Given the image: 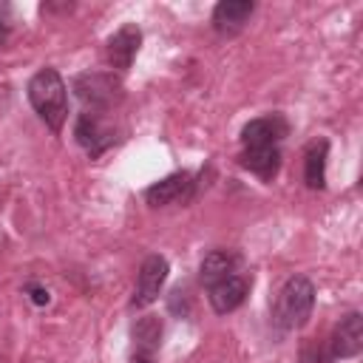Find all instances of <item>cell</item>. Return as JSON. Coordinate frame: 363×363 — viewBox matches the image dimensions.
Returning a JSON list of instances; mask_svg holds the SVG:
<instances>
[{
    "label": "cell",
    "instance_id": "6da1fadb",
    "mask_svg": "<svg viewBox=\"0 0 363 363\" xmlns=\"http://www.w3.org/2000/svg\"><path fill=\"white\" fill-rule=\"evenodd\" d=\"M28 102L54 133L62 130L65 116H68V91H65L62 77L54 68H40L28 79Z\"/></svg>",
    "mask_w": 363,
    "mask_h": 363
},
{
    "label": "cell",
    "instance_id": "7a4b0ae2",
    "mask_svg": "<svg viewBox=\"0 0 363 363\" xmlns=\"http://www.w3.org/2000/svg\"><path fill=\"white\" fill-rule=\"evenodd\" d=\"M312 306H315V286H312V281L303 278V275H295L278 292L275 323L281 329H301L309 320Z\"/></svg>",
    "mask_w": 363,
    "mask_h": 363
},
{
    "label": "cell",
    "instance_id": "3957f363",
    "mask_svg": "<svg viewBox=\"0 0 363 363\" xmlns=\"http://www.w3.org/2000/svg\"><path fill=\"white\" fill-rule=\"evenodd\" d=\"M74 91L82 99V105L91 111H108L122 102V82L113 74H102V71L79 74L74 79Z\"/></svg>",
    "mask_w": 363,
    "mask_h": 363
},
{
    "label": "cell",
    "instance_id": "277c9868",
    "mask_svg": "<svg viewBox=\"0 0 363 363\" xmlns=\"http://www.w3.org/2000/svg\"><path fill=\"white\" fill-rule=\"evenodd\" d=\"M167 281V258L162 255H147L139 267V278H136V289H133V298H130V306H150L162 286Z\"/></svg>",
    "mask_w": 363,
    "mask_h": 363
},
{
    "label": "cell",
    "instance_id": "5b68a950",
    "mask_svg": "<svg viewBox=\"0 0 363 363\" xmlns=\"http://www.w3.org/2000/svg\"><path fill=\"white\" fill-rule=\"evenodd\" d=\"M74 136H77V142L82 145V150H85L91 159L102 156V153L113 145V130L102 122V116H99L96 111L79 113V119H77V125H74Z\"/></svg>",
    "mask_w": 363,
    "mask_h": 363
},
{
    "label": "cell",
    "instance_id": "8992f818",
    "mask_svg": "<svg viewBox=\"0 0 363 363\" xmlns=\"http://www.w3.org/2000/svg\"><path fill=\"white\" fill-rule=\"evenodd\" d=\"M363 349V318L360 312H349L340 318V323L332 332L329 354L332 357H354Z\"/></svg>",
    "mask_w": 363,
    "mask_h": 363
},
{
    "label": "cell",
    "instance_id": "52a82bcc",
    "mask_svg": "<svg viewBox=\"0 0 363 363\" xmlns=\"http://www.w3.org/2000/svg\"><path fill=\"white\" fill-rule=\"evenodd\" d=\"M284 136H286V122L281 116H261L244 125L241 145L244 147H278Z\"/></svg>",
    "mask_w": 363,
    "mask_h": 363
},
{
    "label": "cell",
    "instance_id": "ba28073f",
    "mask_svg": "<svg viewBox=\"0 0 363 363\" xmlns=\"http://www.w3.org/2000/svg\"><path fill=\"white\" fill-rule=\"evenodd\" d=\"M193 184H196V182H193V176H190L187 170L173 173V176H167V179L150 184V187L145 190V201L153 204V207H164V204H173V201H184V199L193 193Z\"/></svg>",
    "mask_w": 363,
    "mask_h": 363
},
{
    "label": "cell",
    "instance_id": "9c48e42d",
    "mask_svg": "<svg viewBox=\"0 0 363 363\" xmlns=\"http://www.w3.org/2000/svg\"><path fill=\"white\" fill-rule=\"evenodd\" d=\"M142 45V31L136 26H122L111 40H108V62L116 71H128L136 51Z\"/></svg>",
    "mask_w": 363,
    "mask_h": 363
},
{
    "label": "cell",
    "instance_id": "30bf717a",
    "mask_svg": "<svg viewBox=\"0 0 363 363\" xmlns=\"http://www.w3.org/2000/svg\"><path fill=\"white\" fill-rule=\"evenodd\" d=\"M252 11H255V3L250 0H221L213 9V28L218 34H235L244 28Z\"/></svg>",
    "mask_w": 363,
    "mask_h": 363
},
{
    "label": "cell",
    "instance_id": "8fae6325",
    "mask_svg": "<svg viewBox=\"0 0 363 363\" xmlns=\"http://www.w3.org/2000/svg\"><path fill=\"white\" fill-rule=\"evenodd\" d=\"M207 289H210V295H207L210 306L218 315H227V312H233V309H238L244 303L250 286H247V281L241 275H230V278H224V281H218V284H213Z\"/></svg>",
    "mask_w": 363,
    "mask_h": 363
},
{
    "label": "cell",
    "instance_id": "7c38bea8",
    "mask_svg": "<svg viewBox=\"0 0 363 363\" xmlns=\"http://www.w3.org/2000/svg\"><path fill=\"white\" fill-rule=\"evenodd\" d=\"M326 153H329L326 139H315L303 153V179H306V187L312 190H323L326 184Z\"/></svg>",
    "mask_w": 363,
    "mask_h": 363
},
{
    "label": "cell",
    "instance_id": "4fadbf2b",
    "mask_svg": "<svg viewBox=\"0 0 363 363\" xmlns=\"http://www.w3.org/2000/svg\"><path fill=\"white\" fill-rule=\"evenodd\" d=\"M235 267H238V258H235L233 252H227V250H213V252L204 255V261H201V267H199V278H201L204 286H213V284L230 278V275L235 272Z\"/></svg>",
    "mask_w": 363,
    "mask_h": 363
},
{
    "label": "cell",
    "instance_id": "5bb4252c",
    "mask_svg": "<svg viewBox=\"0 0 363 363\" xmlns=\"http://www.w3.org/2000/svg\"><path fill=\"white\" fill-rule=\"evenodd\" d=\"M241 164L261 179H272L281 167V150L278 147H244Z\"/></svg>",
    "mask_w": 363,
    "mask_h": 363
},
{
    "label": "cell",
    "instance_id": "9a60e30c",
    "mask_svg": "<svg viewBox=\"0 0 363 363\" xmlns=\"http://www.w3.org/2000/svg\"><path fill=\"white\" fill-rule=\"evenodd\" d=\"M133 340H136V349L139 354H153V349L159 346L162 340V320L153 318V315H145L136 326H133Z\"/></svg>",
    "mask_w": 363,
    "mask_h": 363
},
{
    "label": "cell",
    "instance_id": "2e32d148",
    "mask_svg": "<svg viewBox=\"0 0 363 363\" xmlns=\"http://www.w3.org/2000/svg\"><path fill=\"white\" fill-rule=\"evenodd\" d=\"M335 357L329 354V352H323L320 346L315 349V346H306L303 349V354H301V363H332Z\"/></svg>",
    "mask_w": 363,
    "mask_h": 363
},
{
    "label": "cell",
    "instance_id": "e0dca14e",
    "mask_svg": "<svg viewBox=\"0 0 363 363\" xmlns=\"http://www.w3.org/2000/svg\"><path fill=\"white\" fill-rule=\"evenodd\" d=\"M9 37H11V11L9 6H0V48L9 43Z\"/></svg>",
    "mask_w": 363,
    "mask_h": 363
},
{
    "label": "cell",
    "instance_id": "ac0fdd59",
    "mask_svg": "<svg viewBox=\"0 0 363 363\" xmlns=\"http://www.w3.org/2000/svg\"><path fill=\"white\" fill-rule=\"evenodd\" d=\"M26 292L31 295V301H34L37 306H45V303L51 301V295H48V289H45V286H37V284H28V286H26Z\"/></svg>",
    "mask_w": 363,
    "mask_h": 363
},
{
    "label": "cell",
    "instance_id": "d6986e66",
    "mask_svg": "<svg viewBox=\"0 0 363 363\" xmlns=\"http://www.w3.org/2000/svg\"><path fill=\"white\" fill-rule=\"evenodd\" d=\"M133 363H153V360H150L147 354H136V357H133Z\"/></svg>",
    "mask_w": 363,
    "mask_h": 363
}]
</instances>
